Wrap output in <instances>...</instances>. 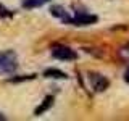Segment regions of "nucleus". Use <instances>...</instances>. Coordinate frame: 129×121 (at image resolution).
Listing matches in <instances>:
<instances>
[{
  "instance_id": "4",
  "label": "nucleus",
  "mask_w": 129,
  "mask_h": 121,
  "mask_svg": "<svg viewBox=\"0 0 129 121\" xmlns=\"http://www.w3.org/2000/svg\"><path fill=\"white\" fill-rule=\"evenodd\" d=\"M90 81H92V87L97 92H102L108 87V81L107 78H103L102 74H90Z\"/></svg>"
},
{
  "instance_id": "3",
  "label": "nucleus",
  "mask_w": 129,
  "mask_h": 121,
  "mask_svg": "<svg viewBox=\"0 0 129 121\" xmlns=\"http://www.w3.org/2000/svg\"><path fill=\"white\" fill-rule=\"evenodd\" d=\"M97 21V16L89 15V13H78L74 18H70L68 23H73L76 26H87V24H94Z\"/></svg>"
},
{
  "instance_id": "7",
  "label": "nucleus",
  "mask_w": 129,
  "mask_h": 121,
  "mask_svg": "<svg viewBox=\"0 0 129 121\" xmlns=\"http://www.w3.org/2000/svg\"><path fill=\"white\" fill-rule=\"evenodd\" d=\"M52 15L53 16H56V18H60V19H63L64 23H68L70 21V18H68V15H66V11L63 10L61 7H52Z\"/></svg>"
},
{
  "instance_id": "2",
  "label": "nucleus",
  "mask_w": 129,
  "mask_h": 121,
  "mask_svg": "<svg viewBox=\"0 0 129 121\" xmlns=\"http://www.w3.org/2000/svg\"><path fill=\"white\" fill-rule=\"evenodd\" d=\"M52 55H53V58L63 60V62H71V60H76V56H78L74 50H71V48L66 47V45H56V47H53Z\"/></svg>"
},
{
  "instance_id": "6",
  "label": "nucleus",
  "mask_w": 129,
  "mask_h": 121,
  "mask_svg": "<svg viewBox=\"0 0 129 121\" xmlns=\"http://www.w3.org/2000/svg\"><path fill=\"white\" fill-rule=\"evenodd\" d=\"M52 105H53V97H52V95L45 97V99H44V102H42V105H40L37 110H36V115H37V116H39V115H42V113L45 111V110H48Z\"/></svg>"
},
{
  "instance_id": "10",
  "label": "nucleus",
  "mask_w": 129,
  "mask_h": 121,
  "mask_svg": "<svg viewBox=\"0 0 129 121\" xmlns=\"http://www.w3.org/2000/svg\"><path fill=\"white\" fill-rule=\"evenodd\" d=\"M124 79L129 82V65H127V68H126V73H124Z\"/></svg>"
},
{
  "instance_id": "1",
  "label": "nucleus",
  "mask_w": 129,
  "mask_h": 121,
  "mask_svg": "<svg viewBox=\"0 0 129 121\" xmlns=\"http://www.w3.org/2000/svg\"><path fill=\"white\" fill-rule=\"evenodd\" d=\"M16 68H18V58L15 52H0V74H11Z\"/></svg>"
},
{
  "instance_id": "11",
  "label": "nucleus",
  "mask_w": 129,
  "mask_h": 121,
  "mask_svg": "<svg viewBox=\"0 0 129 121\" xmlns=\"http://www.w3.org/2000/svg\"><path fill=\"white\" fill-rule=\"evenodd\" d=\"M3 119H5V116H3L2 113H0V121H3Z\"/></svg>"
},
{
  "instance_id": "9",
  "label": "nucleus",
  "mask_w": 129,
  "mask_h": 121,
  "mask_svg": "<svg viewBox=\"0 0 129 121\" xmlns=\"http://www.w3.org/2000/svg\"><path fill=\"white\" fill-rule=\"evenodd\" d=\"M121 55L126 56V58H129V44H126V45L121 48Z\"/></svg>"
},
{
  "instance_id": "8",
  "label": "nucleus",
  "mask_w": 129,
  "mask_h": 121,
  "mask_svg": "<svg viewBox=\"0 0 129 121\" xmlns=\"http://www.w3.org/2000/svg\"><path fill=\"white\" fill-rule=\"evenodd\" d=\"M48 0H24L23 2V7L24 8H39L42 5H45Z\"/></svg>"
},
{
  "instance_id": "5",
  "label": "nucleus",
  "mask_w": 129,
  "mask_h": 121,
  "mask_svg": "<svg viewBox=\"0 0 129 121\" xmlns=\"http://www.w3.org/2000/svg\"><path fill=\"white\" fill-rule=\"evenodd\" d=\"M44 76L45 78H53V79H66L68 78L66 73L56 70V68H48V70H45L44 71Z\"/></svg>"
}]
</instances>
